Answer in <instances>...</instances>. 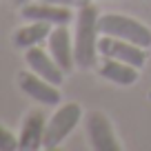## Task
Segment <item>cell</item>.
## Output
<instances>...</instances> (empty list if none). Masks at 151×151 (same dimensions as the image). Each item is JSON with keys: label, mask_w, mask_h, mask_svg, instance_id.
<instances>
[{"label": "cell", "mask_w": 151, "mask_h": 151, "mask_svg": "<svg viewBox=\"0 0 151 151\" xmlns=\"http://www.w3.org/2000/svg\"><path fill=\"white\" fill-rule=\"evenodd\" d=\"M100 14L93 5H87L78 9L76 14V31H73V53H76V67L78 69H91L98 65V29Z\"/></svg>", "instance_id": "1"}, {"label": "cell", "mask_w": 151, "mask_h": 151, "mask_svg": "<svg viewBox=\"0 0 151 151\" xmlns=\"http://www.w3.org/2000/svg\"><path fill=\"white\" fill-rule=\"evenodd\" d=\"M98 29L102 36H116L129 40L133 45H140V47L149 49L151 47V29L145 22L131 18V16L124 14H104L98 20Z\"/></svg>", "instance_id": "2"}, {"label": "cell", "mask_w": 151, "mask_h": 151, "mask_svg": "<svg viewBox=\"0 0 151 151\" xmlns=\"http://www.w3.org/2000/svg\"><path fill=\"white\" fill-rule=\"evenodd\" d=\"M80 120H82V107L78 102L60 104L51 113V118H47V131H45L42 147L45 149H56L58 145H62V140L78 127Z\"/></svg>", "instance_id": "3"}, {"label": "cell", "mask_w": 151, "mask_h": 151, "mask_svg": "<svg viewBox=\"0 0 151 151\" xmlns=\"http://www.w3.org/2000/svg\"><path fill=\"white\" fill-rule=\"evenodd\" d=\"M98 51H100V56L122 60V62H127V65L138 67V69H142L145 62H147V49L145 47L133 45V42H129V40H122V38H116V36H102V33H100Z\"/></svg>", "instance_id": "4"}, {"label": "cell", "mask_w": 151, "mask_h": 151, "mask_svg": "<svg viewBox=\"0 0 151 151\" xmlns=\"http://www.w3.org/2000/svg\"><path fill=\"white\" fill-rule=\"evenodd\" d=\"M85 129L91 147L96 151H120V142L116 138L109 118L102 111H89L85 116Z\"/></svg>", "instance_id": "5"}, {"label": "cell", "mask_w": 151, "mask_h": 151, "mask_svg": "<svg viewBox=\"0 0 151 151\" xmlns=\"http://www.w3.org/2000/svg\"><path fill=\"white\" fill-rule=\"evenodd\" d=\"M18 87L22 93H27L31 100H36L40 104H51L53 107V104H60V100H62L58 87L53 82L45 80L42 76L33 73L31 69L18 73Z\"/></svg>", "instance_id": "6"}, {"label": "cell", "mask_w": 151, "mask_h": 151, "mask_svg": "<svg viewBox=\"0 0 151 151\" xmlns=\"http://www.w3.org/2000/svg\"><path fill=\"white\" fill-rule=\"evenodd\" d=\"M20 16H22L27 22L36 20V22H47V24H51V27H56V24H69L71 20L76 18L73 9L51 5L47 0H40V2L29 0L27 5L20 7Z\"/></svg>", "instance_id": "7"}, {"label": "cell", "mask_w": 151, "mask_h": 151, "mask_svg": "<svg viewBox=\"0 0 151 151\" xmlns=\"http://www.w3.org/2000/svg\"><path fill=\"white\" fill-rule=\"evenodd\" d=\"M47 49L65 73L67 71H73L76 53H73V38L69 33V24H56V27H51V33L47 38Z\"/></svg>", "instance_id": "8"}, {"label": "cell", "mask_w": 151, "mask_h": 151, "mask_svg": "<svg viewBox=\"0 0 151 151\" xmlns=\"http://www.w3.org/2000/svg\"><path fill=\"white\" fill-rule=\"evenodd\" d=\"M24 62H27V67L33 71V73L42 76L45 80L53 82L56 87H60L62 80H65V71L60 69V65L53 60V56L49 53V49H42L40 45L24 49Z\"/></svg>", "instance_id": "9"}, {"label": "cell", "mask_w": 151, "mask_h": 151, "mask_svg": "<svg viewBox=\"0 0 151 151\" xmlns=\"http://www.w3.org/2000/svg\"><path fill=\"white\" fill-rule=\"evenodd\" d=\"M45 131H47V116L40 109H31L24 116L22 127L18 133V149L22 151H36L45 142Z\"/></svg>", "instance_id": "10"}, {"label": "cell", "mask_w": 151, "mask_h": 151, "mask_svg": "<svg viewBox=\"0 0 151 151\" xmlns=\"http://www.w3.org/2000/svg\"><path fill=\"white\" fill-rule=\"evenodd\" d=\"M96 67H98L100 78H104V80L113 82V85H118V87H129L133 82H138V78H140V69L138 67L127 65L122 60H116V58L102 56Z\"/></svg>", "instance_id": "11"}, {"label": "cell", "mask_w": 151, "mask_h": 151, "mask_svg": "<svg viewBox=\"0 0 151 151\" xmlns=\"http://www.w3.org/2000/svg\"><path fill=\"white\" fill-rule=\"evenodd\" d=\"M49 33H51V24L31 20L29 24L16 29L11 42H14L16 47H20V49H29V47H36V45H42L49 38Z\"/></svg>", "instance_id": "12"}, {"label": "cell", "mask_w": 151, "mask_h": 151, "mask_svg": "<svg viewBox=\"0 0 151 151\" xmlns=\"http://www.w3.org/2000/svg\"><path fill=\"white\" fill-rule=\"evenodd\" d=\"M14 149H18V138L0 124V151H14Z\"/></svg>", "instance_id": "13"}, {"label": "cell", "mask_w": 151, "mask_h": 151, "mask_svg": "<svg viewBox=\"0 0 151 151\" xmlns=\"http://www.w3.org/2000/svg\"><path fill=\"white\" fill-rule=\"evenodd\" d=\"M47 2L58 7H67V9H82V7L91 5V0H47Z\"/></svg>", "instance_id": "14"}, {"label": "cell", "mask_w": 151, "mask_h": 151, "mask_svg": "<svg viewBox=\"0 0 151 151\" xmlns=\"http://www.w3.org/2000/svg\"><path fill=\"white\" fill-rule=\"evenodd\" d=\"M14 2H16V5H18V7H22V5H27L29 0H14Z\"/></svg>", "instance_id": "15"}]
</instances>
